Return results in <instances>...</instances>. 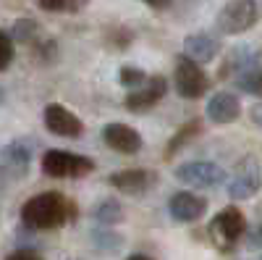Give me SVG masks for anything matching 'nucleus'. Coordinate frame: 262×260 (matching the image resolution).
Instances as JSON below:
<instances>
[{"label":"nucleus","instance_id":"1","mask_svg":"<svg viewBox=\"0 0 262 260\" xmlns=\"http://www.w3.org/2000/svg\"><path fill=\"white\" fill-rule=\"evenodd\" d=\"M76 218V205L60 192H42L21 205V221L27 229L48 231L60 229Z\"/></svg>","mask_w":262,"mask_h":260},{"label":"nucleus","instance_id":"2","mask_svg":"<svg viewBox=\"0 0 262 260\" xmlns=\"http://www.w3.org/2000/svg\"><path fill=\"white\" fill-rule=\"evenodd\" d=\"M39 166H42V173L50 179H81V176H90L95 171L92 158L69 153V150H58V147L45 150Z\"/></svg>","mask_w":262,"mask_h":260},{"label":"nucleus","instance_id":"3","mask_svg":"<svg viewBox=\"0 0 262 260\" xmlns=\"http://www.w3.org/2000/svg\"><path fill=\"white\" fill-rule=\"evenodd\" d=\"M212 245L221 252H231L236 247V242L247 234V215L238 210L236 205H226L221 213L215 215L207 226Z\"/></svg>","mask_w":262,"mask_h":260},{"label":"nucleus","instance_id":"4","mask_svg":"<svg viewBox=\"0 0 262 260\" xmlns=\"http://www.w3.org/2000/svg\"><path fill=\"white\" fill-rule=\"evenodd\" d=\"M259 21V3L257 0H228L215 18V27L221 34H244Z\"/></svg>","mask_w":262,"mask_h":260},{"label":"nucleus","instance_id":"5","mask_svg":"<svg viewBox=\"0 0 262 260\" xmlns=\"http://www.w3.org/2000/svg\"><path fill=\"white\" fill-rule=\"evenodd\" d=\"M173 87L184 100H200L210 90V76L196 61L181 53L176 58V69H173Z\"/></svg>","mask_w":262,"mask_h":260},{"label":"nucleus","instance_id":"6","mask_svg":"<svg viewBox=\"0 0 262 260\" xmlns=\"http://www.w3.org/2000/svg\"><path fill=\"white\" fill-rule=\"evenodd\" d=\"M262 187V171H259V163L254 155H244L242 161H238L231 171V176L226 182V192L231 200H252L254 194L259 192Z\"/></svg>","mask_w":262,"mask_h":260},{"label":"nucleus","instance_id":"7","mask_svg":"<svg viewBox=\"0 0 262 260\" xmlns=\"http://www.w3.org/2000/svg\"><path fill=\"white\" fill-rule=\"evenodd\" d=\"M173 176L191 189H212L226 182V171L212 161H189L173 171Z\"/></svg>","mask_w":262,"mask_h":260},{"label":"nucleus","instance_id":"8","mask_svg":"<svg viewBox=\"0 0 262 260\" xmlns=\"http://www.w3.org/2000/svg\"><path fill=\"white\" fill-rule=\"evenodd\" d=\"M165 95H168V79L163 74H152V76H147L144 84L137 87V90H128L126 92L123 108H126V111H131V113H147Z\"/></svg>","mask_w":262,"mask_h":260},{"label":"nucleus","instance_id":"9","mask_svg":"<svg viewBox=\"0 0 262 260\" xmlns=\"http://www.w3.org/2000/svg\"><path fill=\"white\" fill-rule=\"evenodd\" d=\"M45 129L55 137H66V139H79L84 134V124L76 113H71L66 105L60 103H50L45 105Z\"/></svg>","mask_w":262,"mask_h":260},{"label":"nucleus","instance_id":"10","mask_svg":"<svg viewBox=\"0 0 262 260\" xmlns=\"http://www.w3.org/2000/svg\"><path fill=\"white\" fill-rule=\"evenodd\" d=\"M102 142L116 150L118 155H137L142 150V134L137 132L134 126H128L123 121H113V124H105L102 126Z\"/></svg>","mask_w":262,"mask_h":260},{"label":"nucleus","instance_id":"11","mask_svg":"<svg viewBox=\"0 0 262 260\" xmlns=\"http://www.w3.org/2000/svg\"><path fill=\"white\" fill-rule=\"evenodd\" d=\"M155 182H158L155 171H147V168H123V171L111 173V179H107V184H111L113 189H118L123 194H131V197L144 194Z\"/></svg>","mask_w":262,"mask_h":260},{"label":"nucleus","instance_id":"12","mask_svg":"<svg viewBox=\"0 0 262 260\" xmlns=\"http://www.w3.org/2000/svg\"><path fill=\"white\" fill-rule=\"evenodd\" d=\"M168 213L170 218H176L181 224H194L207 213V200L194 192H176L168 200Z\"/></svg>","mask_w":262,"mask_h":260},{"label":"nucleus","instance_id":"13","mask_svg":"<svg viewBox=\"0 0 262 260\" xmlns=\"http://www.w3.org/2000/svg\"><path fill=\"white\" fill-rule=\"evenodd\" d=\"M217 53H221V39L207 32H194L184 37V55L196 63H210Z\"/></svg>","mask_w":262,"mask_h":260},{"label":"nucleus","instance_id":"14","mask_svg":"<svg viewBox=\"0 0 262 260\" xmlns=\"http://www.w3.org/2000/svg\"><path fill=\"white\" fill-rule=\"evenodd\" d=\"M242 116V103L233 92H215L207 103V118L212 124H233Z\"/></svg>","mask_w":262,"mask_h":260},{"label":"nucleus","instance_id":"15","mask_svg":"<svg viewBox=\"0 0 262 260\" xmlns=\"http://www.w3.org/2000/svg\"><path fill=\"white\" fill-rule=\"evenodd\" d=\"M32 163V150L24 142H11L8 147H3V163L0 171H11L13 176H27Z\"/></svg>","mask_w":262,"mask_h":260},{"label":"nucleus","instance_id":"16","mask_svg":"<svg viewBox=\"0 0 262 260\" xmlns=\"http://www.w3.org/2000/svg\"><path fill=\"white\" fill-rule=\"evenodd\" d=\"M202 126H205L202 118H191V121H186V124L179 129V132L168 139V145H165V155H163V158L170 161L176 153H181V150H184L191 139H196V137L202 134Z\"/></svg>","mask_w":262,"mask_h":260},{"label":"nucleus","instance_id":"17","mask_svg":"<svg viewBox=\"0 0 262 260\" xmlns=\"http://www.w3.org/2000/svg\"><path fill=\"white\" fill-rule=\"evenodd\" d=\"M254 61H259V53H254L249 48H236V50H231L226 55V61H223L221 71H217V76H221V79H233L238 71H244L247 66H252Z\"/></svg>","mask_w":262,"mask_h":260},{"label":"nucleus","instance_id":"18","mask_svg":"<svg viewBox=\"0 0 262 260\" xmlns=\"http://www.w3.org/2000/svg\"><path fill=\"white\" fill-rule=\"evenodd\" d=\"M233 84L244 95H252V97L262 100V61H254L252 66H247L244 71H238L233 76Z\"/></svg>","mask_w":262,"mask_h":260},{"label":"nucleus","instance_id":"19","mask_svg":"<svg viewBox=\"0 0 262 260\" xmlns=\"http://www.w3.org/2000/svg\"><path fill=\"white\" fill-rule=\"evenodd\" d=\"M92 215H95V221L102 224L105 229H107V226H116V224H123V218H126V215H123V205H121L116 197L100 200V203L95 205Z\"/></svg>","mask_w":262,"mask_h":260},{"label":"nucleus","instance_id":"20","mask_svg":"<svg viewBox=\"0 0 262 260\" xmlns=\"http://www.w3.org/2000/svg\"><path fill=\"white\" fill-rule=\"evenodd\" d=\"M39 34H42V29L34 18H18L11 29V39L18 42V45H32Z\"/></svg>","mask_w":262,"mask_h":260},{"label":"nucleus","instance_id":"21","mask_svg":"<svg viewBox=\"0 0 262 260\" xmlns=\"http://www.w3.org/2000/svg\"><path fill=\"white\" fill-rule=\"evenodd\" d=\"M32 53H34V58L39 61V63H53L55 58H58V42L53 39V37H45V34H39L34 42H32Z\"/></svg>","mask_w":262,"mask_h":260},{"label":"nucleus","instance_id":"22","mask_svg":"<svg viewBox=\"0 0 262 260\" xmlns=\"http://www.w3.org/2000/svg\"><path fill=\"white\" fill-rule=\"evenodd\" d=\"M37 6L48 13H76L81 11L84 0H37Z\"/></svg>","mask_w":262,"mask_h":260},{"label":"nucleus","instance_id":"23","mask_svg":"<svg viewBox=\"0 0 262 260\" xmlns=\"http://www.w3.org/2000/svg\"><path fill=\"white\" fill-rule=\"evenodd\" d=\"M118 82H121V87H126V90H137L139 84L147 82V74L142 69H137V66H121Z\"/></svg>","mask_w":262,"mask_h":260},{"label":"nucleus","instance_id":"24","mask_svg":"<svg viewBox=\"0 0 262 260\" xmlns=\"http://www.w3.org/2000/svg\"><path fill=\"white\" fill-rule=\"evenodd\" d=\"M13 55H16V50H13L11 34L0 29V71H6V69L11 66V63H13Z\"/></svg>","mask_w":262,"mask_h":260},{"label":"nucleus","instance_id":"25","mask_svg":"<svg viewBox=\"0 0 262 260\" xmlns=\"http://www.w3.org/2000/svg\"><path fill=\"white\" fill-rule=\"evenodd\" d=\"M107 42H111V45H116L118 50H126L131 42H134V32L126 29V27H113L111 32H107Z\"/></svg>","mask_w":262,"mask_h":260},{"label":"nucleus","instance_id":"26","mask_svg":"<svg viewBox=\"0 0 262 260\" xmlns=\"http://www.w3.org/2000/svg\"><path fill=\"white\" fill-rule=\"evenodd\" d=\"M6 260H42V255H39L37 250H29V247H18V250H13Z\"/></svg>","mask_w":262,"mask_h":260},{"label":"nucleus","instance_id":"27","mask_svg":"<svg viewBox=\"0 0 262 260\" xmlns=\"http://www.w3.org/2000/svg\"><path fill=\"white\" fill-rule=\"evenodd\" d=\"M249 118H252V124L254 126H262V100L252 108V111H249Z\"/></svg>","mask_w":262,"mask_h":260},{"label":"nucleus","instance_id":"28","mask_svg":"<svg viewBox=\"0 0 262 260\" xmlns=\"http://www.w3.org/2000/svg\"><path fill=\"white\" fill-rule=\"evenodd\" d=\"M144 6H149V8H158V11H163V8H168L173 0H142Z\"/></svg>","mask_w":262,"mask_h":260},{"label":"nucleus","instance_id":"29","mask_svg":"<svg viewBox=\"0 0 262 260\" xmlns=\"http://www.w3.org/2000/svg\"><path fill=\"white\" fill-rule=\"evenodd\" d=\"M123 260H155V257H149V255H142V252H134V255H128Z\"/></svg>","mask_w":262,"mask_h":260},{"label":"nucleus","instance_id":"30","mask_svg":"<svg viewBox=\"0 0 262 260\" xmlns=\"http://www.w3.org/2000/svg\"><path fill=\"white\" fill-rule=\"evenodd\" d=\"M184 3H186V6H202L205 0H184Z\"/></svg>","mask_w":262,"mask_h":260},{"label":"nucleus","instance_id":"31","mask_svg":"<svg viewBox=\"0 0 262 260\" xmlns=\"http://www.w3.org/2000/svg\"><path fill=\"white\" fill-rule=\"evenodd\" d=\"M6 100V92H3V87H0V103H3Z\"/></svg>","mask_w":262,"mask_h":260},{"label":"nucleus","instance_id":"32","mask_svg":"<svg viewBox=\"0 0 262 260\" xmlns=\"http://www.w3.org/2000/svg\"><path fill=\"white\" fill-rule=\"evenodd\" d=\"M257 234H259V236H262V226H259V231H257Z\"/></svg>","mask_w":262,"mask_h":260},{"label":"nucleus","instance_id":"33","mask_svg":"<svg viewBox=\"0 0 262 260\" xmlns=\"http://www.w3.org/2000/svg\"><path fill=\"white\" fill-rule=\"evenodd\" d=\"M259 260H262V255H259Z\"/></svg>","mask_w":262,"mask_h":260},{"label":"nucleus","instance_id":"34","mask_svg":"<svg viewBox=\"0 0 262 260\" xmlns=\"http://www.w3.org/2000/svg\"><path fill=\"white\" fill-rule=\"evenodd\" d=\"M259 3H262V0H259Z\"/></svg>","mask_w":262,"mask_h":260},{"label":"nucleus","instance_id":"35","mask_svg":"<svg viewBox=\"0 0 262 260\" xmlns=\"http://www.w3.org/2000/svg\"><path fill=\"white\" fill-rule=\"evenodd\" d=\"M259 58H262V55H259Z\"/></svg>","mask_w":262,"mask_h":260}]
</instances>
